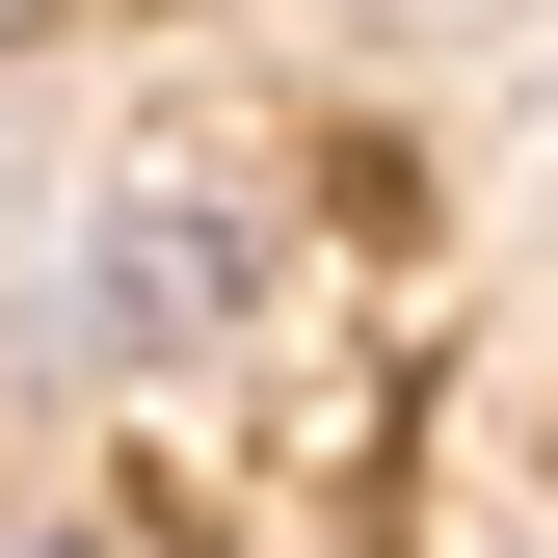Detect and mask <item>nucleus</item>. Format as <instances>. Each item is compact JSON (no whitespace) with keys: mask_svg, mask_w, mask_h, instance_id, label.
I'll list each match as a JSON object with an SVG mask.
<instances>
[{"mask_svg":"<svg viewBox=\"0 0 558 558\" xmlns=\"http://www.w3.org/2000/svg\"><path fill=\"white\" fill-rule=\"evenodd\" d=\"M214 266H240V240H214V186H107L81 319H107V345H186V319H214Z\"/></svg>","mask_w":558,"mask_h":558,"instance_id":"nucleus-1","label":"nucleus"},{"mask_svg":"<svg viewBox=\"0 0 558 558\" xmlns=\"http://www.w3.org/2000/svg\"><path fill=\"white\" fill-rule=\"evenodd\" d=\"M0 558H133V532H107V506H27V532H0Z\"/></svg>","mask_w":558,"mask_h":558,"instance_id":"nucleus-2","label":"nucleus"}]
</instances>
